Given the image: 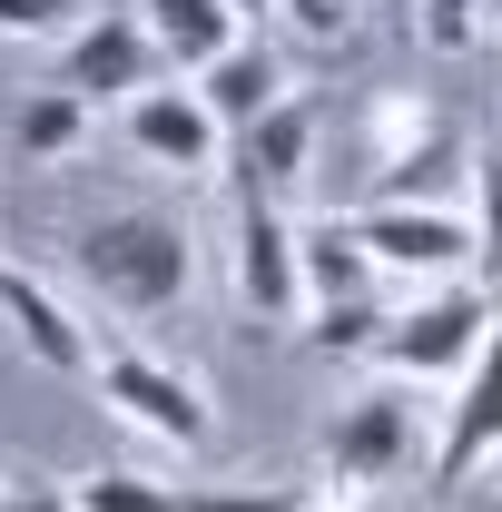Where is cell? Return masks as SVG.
Wrapping results in <instances>:
<instances>
[{
	"mask_svg": "<svg viewBox=\"0 0 502 512\" xmlns=\"http://www.w3.org/2000/svg\"><path fill=\"white\" fill-rule=\"evenodd\" d=\"M79 276L119 316H168V306H188V286H197V237L168 207H109V217L79 227Z\"/></svg>",
	"mask_w": 502,
	"mask_h": 512,
	"instance_id": "obj_1",
	"label": "cell"
},
{
	"mask_svg": "<svg viewBox=\"0 0 502 512\" xmlns=\"http://www.w3.org/2000/svg\"><path fill=\"white\" fill-rule=\"evenodd\" d=\"M493 316H502V286H483V276L394 306V325H384V345H375L384 384H463L473 355L493 345Z\"/></svg>",
	"mask_w": 502,
	"mask_h": 512,
	"instance_id": "obj_2",
	"label": "cell"
},
{
	"mask_svg": "<svg viewBox=\"0 0 502 512\" xmlns=\"http://www.w3.org/2000/svg\"><path fill=\"white\" fill-rule=\"evenodd\" d=\"M89 384H99V404H109L119 424L158 434L168 453H207V444H217V404H207V384H197L188 365H168V355H148V345H99Z\"/></svg>",
	"mask_w": 502,
	"mask_h": 512,
	"instance_id": "obj_3",
	"label": "cell"
},
{
	"mask_svg": "<svg viewBox=\"0 0 502 512\" xmlns=\"http://www.w3.org/2000/svg\"><path fill=\"white\" fill-rule=\"evenodd\" d=\"M414 384H365L355 404H335L325 424V473L355 483V493H384V483H414L434 453H424V424H414Z\"/></svg>",
	"mask_w": 502,
	"mask_h": 512,
	"instance_id": "obj_4",
	"label": "cell"
},
{
	"mask_svg": "<svg viewBox=\"0 0 502 512\" xmlns=\"http://www.w3.org/2000/svg\"><path fill=\"white\" fill-rule=\"evenodd\" d=\"M345 227H355V247L375 256V276H414V296L463 286L483 266L463 207H345Z\"/></svg>",
	"mask_w": 502,
	"mask_h": 512,
	"instance_id": "obj_5",
	"label": "cell"
},
{
	"mask_svg": "<svg viewBox=\"0 0 502 512\" xmlns=\"http://www.w3.org/2000/svg\"><path fill=\"white\" fill-rule=\"evenodd\" d=\"M168 60H158V40H148V20L138 10H89L79 30L60 40V89L79 109H109V99H138V89H158Z\"/></svg>",
	"mask_w": 502,
	"mask_h": 512,
	"instance_id": "obj_6",
	"label": "cell"
},
{
	"mask_svg": "<svg viewBox=\"0 0 502 512\" xmlns=\"http://www.w3.org/2000/svg\"><path fill=\"white\" fill-rule=\"evenodd\" d=\"M227 276H237V306H247L256 325H296V316H306V256H296V217H286V207H237Z\"/></svg>",
	"mask_w": 502,
	"mask_h": 512,
	"instance_id": "obj_7",
	"label": "cell"
},
{
	"mask_svg": "<svg viewBox=\"0 0 502 512\" xmlns=\"http://www.w3.org/2000/svg\"><path fill=\"white\" fill-rule=\"evenodd\" d=\"M315 168V99H276L256 128H237L227 138V178H237V207H286V197L306 188Z\"/></svg>",
	"mask_w": 502,
	"mask_h": 512,
	"instance_id": "obj_8",
	"label": "cell"
},
{
	"mask_svg": "<svg viewBox=\"0 0 502 512\" xmlns=\"http://www.w3.org/2000/svg\"><path fill=\"white\" fill-rule=\"evenodd\" d=\"M128 148L148 168H168V178H217L227 168V128L207 119V99L188 79H158V89L128 99Z\"/></svg>",
	"mask_w": 502,
	"mask_h": 512,
	"instance_id": "obj_9",
	"label": "cell"
},
{
	"mask_svg": "<svg viewBox=\"0 0 502 512\" xmlns=\"http://www.w3.org/2000/svg\"><path fill=\"white\" fill-rule=\"evenodd\" d=\"M493 453H502V316H493V345L473 355V375L453 384V404H443V444L424 463V483L434 493H463Z\"/></svg>",
	"mask_w": 502,
	"mask_h": 512,
	"instance_id": "obj_10",
	"label": "cell"
},
{
	"mask_svg": "<svg viewBox=\"0 0 502 512\" xmlns=\"http://www.w3.org/2000/svg\"><path fill=\"white\" fill-rule=\"evenodd\" d=\"M0 316H10V335H20L50 375H89V365H99V335L79 325V306H69L40 266H20V256H0Z\"/></svg>",
	"mask_w": 502,
	"mask_h": 512,
	"instance_id": "obj_11",
	"label": "cell"
},
{
	"mask_svg": "<svg viewBox=\"0 0 502 512\" xmlns=\"http://www.w3.org/2000/svg\"><path fill=\"white\" fill-rule=\"evenodd\" d=\"M138 20H148V40H158L168 79H207V69L247 40V20H237L227 0H138Z\"/></svg>",
	"mask_w": 502,
	"mask_h": 512,
	"instance_id": "obj_12",
	"label": "cell"
},
{
	"mask_svg": "<svg viewBox=\"0 0 502 512\" xmlns=\"http://www.w3.org/2000/svg\"><path fill=\"white\" fill-rule=\"evenodd\" d=\"M188 89L207 99V119L237 138V128H256L276 99H286V69H276V50H266V40H237V50L207 69V79H188Z\"/></svg>",
	"mask_w": 502,
	"mask_h": 512,
	"instance_id": "obj_13",
	"label": "cell"
},
{
	"mask_svg": "<svg viewBox=\"0 0 502 512\" xmlns=\"http://www.w3.org/2000/svg\"><path fill=\"white\" fill-rule=\"evenodd\" d=\"M296 256H306V316L315 306H345V296H375V256L355 247V227L345 217H315V227H296Z\"/></svg>",
	"mask_w": 502,
	"mask_h": 512,
	"instance_id": "obj_14",
	"label": "cell"
},
{
	"mask_svg": "<svg viewBox=\"0 0 502 512\" xmlns=\"http://www.w3.org/2000/svg\"><path fill=\"white\" fill-rule=\"evenodd\" d=\"M89 119H99V109H79L60 79H50V89H20V109H10L20 168H60V158H79V148H89Z\"/></svg>",
	"mask_w": 502,
	"mask_h": 512,
	"instance_id": "obj_15",
	"label": "cell"
},
{
	"mask_svg": "<svg viewBox=\"0 0 502 512\" xmlns=\"http://www.w3.org/2000/svg\"><path fill=\"white\" fill-rule=\"evenodd\" d=\"M453 138H434V148H414V158H384L375 178L355 188V207H453Z\"/></svg>",
	"mask_w": 502,
	"mask_h": 512,
	"instance_id": "obj_16",
	"label": "cell"
},
{
	"mask_svg": "<svg viewBox=\"0 0 502 512\" xmlns=\"http://www.w3.org/2000/svg\"><path fill=\"white\" fill-rule=\"evenodd\" d=\"M365 128H375V168H384V158H414V148H434V138H453V128L434 119V99H414V89H384L375 109H365Z\"/></svg>",
	"mask_w": 502,
	"mask_h": 512,
	"instance_id": "obj_17",
	"label": "cell"
},
{
	"mask_svg": "<svg viewBox=\"0 0 502 512\" xmlns=\"http://www.w3.org/2000/svg\"><path fill=\"white\" fill-rule=\"evenodd\" d=\"M384 325H394V306H384V296H345V306H315L306 345H315V355H375Z\"/></svg>",
	"mask_w": 502,
	"mask_h": 512,
	"instance_id": "obj_18",
	"label": "cell"
},
{
	"mask_svg": "<svg viewBox=\"0 0 502 512\" xmlns=\"http://www.w3.org/2000/svg\"><path fill=\"white\" fill-rule=\"evenodd\" d=\"M178 512H315L306 483H197L178 493Z\"/></svg>",
	"mask_w": 502,
	"mask_h": 512,
	"instance_id": "obj_19",
	"label": "cell"
},
{
	"mask_svg": "<svg viewBox=\"0 0 502 512\" xmlns=\"http://www.w3.org/2000/svg\"><path fill=\"white\" fill-rule=\"evenodd\" d=\"M69 503H79V512H178V493L148 483V473H79Z\"/></svg>",
	"mask_w": 502,
	"mask_h": 512,
	"instance_id": "obj_20",
	"label": "cell"
},
{
	"mask_svg": "<svg viewBox=\"0 0 502 512\" xmlns=\"http://www.w3.org/2000/svg\"><path fill=\"white\" fill-rule=\"evenodd\" d=\"M473 247H483V286H502V158H473Z\"/></svg>",
	"mask_w": 502,
	"mask_h": 512,
	"instance_id": "obj_21",
	"label": "cell"
},
{
	"mask_svg": "<svg viewBox=\"0 0 502 512\" xmlns=\"http://www.w3.org/2000/svg\"><path fill=\"white\" fill-rule=\"evenodd\" d=\"M89 0H0V40H69Z\"/></svg>",
	"mask_w": 502,
	"mask_h": 512,
	"instance_id": "obj_22",
	"label": "cell"
},
{
	"mask_svg": "<svg viewBox=\"0 0 502 512\" xmlns=\"http://www.w3.org/2000/svg\"><path fill=\"white\" fill-rule=\"evenodd\" d=\"M286 10V30L315 40V50H335V40H355V0H276Z\"/></svg>",
	"mask_w": 502,
	"mask_h": 512,
	"instance_id": "obj_23",
	"label": "cell"
},
{
	"mask_svg": "<svg viewBox=\"0 0 502 512\" xmlns=\"http://www.w3.org/2000/svg\"><path fill=\"white\" fill-rule=\"evenodd\" d=\"M414 10H424L434 50H473V30H483V0H414Z\"/></svg>",
	"mask_w": 502,
	"mask_h": 512,
	"instance_id": "obj_24",
	"label": "cell"
},
{
	"mask_svg": "<svg viewBox=\"0 0 502 512\" xmlns=\"http://www.w3.org/2000/svg\"><path fill=\"white\" fill-rule=\"evenodd\" d=\"M0 512H79V503H69V483H60V473H20V483L0 493Z\"/></svg>",
	"mask_w": 502,
	"mask_h": 512,
	"instance_id": "obj_25",
	"label": "cell"
},
{
	"mask_svg": "<svg viewBox=\"0 0 502 512\" xmlns=\"http://www.w3.org/2000/svg\"><path fill=\"white\" fill-rule=\"evenodd\" d=\"M227 10H237V20H247V10H276V0H227Z\"/></svg>",
	"mask_w": 502,
	"mask_h": 512,
	"instance_id": "obj_26",
	"label": "cell"
},
{
	"mask_svg": "<svg viewBox=\"0 0 502 512\" xmlns=\"http://www.w3.org/2000/svg\"><path fill=\"white\" fill-rule=\"evenodd\" d=\"M483 503H493V512H502V483H493V493H483Z\"/></svg>",
	"mask_w": 502,
	"mask_h": 512,
	"instance_id": "obj_27",
	"label": "cell"
},
{
	"mask_svg": "<svg viewBox=\"0 0 502 512\" xmlns=\"http://www.w3.org/2000/svg\"><path fill=\"white\" fill-rule=\"evenodd\" d=\"M483 10H493V20H502V0H483Z\"/></svg>",
	"mask_w": 502,
	"mask_h": 512,
	"instance_id": "obj_28",
	"label": "cell"
}]
</instances>
